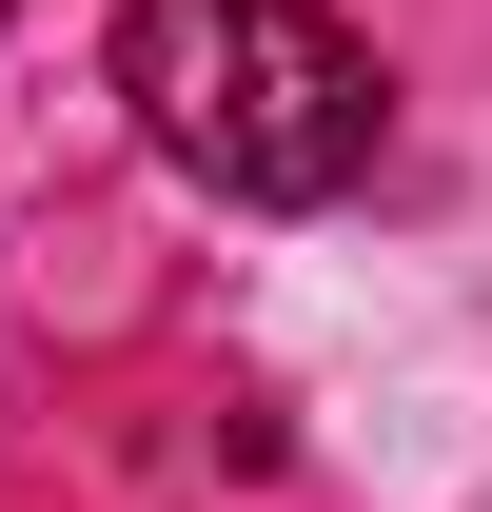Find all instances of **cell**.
<instances>
[{"mask_svg":"<svg viewBox=\"0 0 492 512\" xmlns=\"http://www.w3.org/2000/svg\"><path fill=\"white\" fill-rule=\"evenodd\" d=\"M119 99L197 197H256V217L355 197L374 138H394L374 40L315 20V0H119Z\"/></svg>","mask_w":492,"mask_h":512,"instance_id":"cell-1","label":"cell"}]
</instances>
